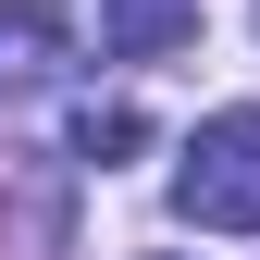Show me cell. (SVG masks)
<instances>
[{"label":"cell","mask_w":260,"mask_h":260,"mask_svg":"<svg viewBox=\"0 0 260 260\" xmlns=\"http://www.w3.org/2000/svg\"><path fill=\"white\" fill-rule=\"evenodd\" d=\"M137 137H149V124L124 112V100H87V112H75V149H87V161H100V149H137Z\"/></svg>","instance_id":"4"},{"label":"cell","mask_w":260,"mask_h":260,"mask_svg":"<svg viewBox=\"0 0 260 260\" xmlns=\"http://www.w3.org/2000/svg\"><path fill=\"white\" fill-rule=\"evenodd\" d=\"M174 211L211 236H260V112H211L174 161Z\"/></svg>","instance_id":"1"},{"label":"cell","mask_w":260,"mask_h":260,"mask_svg":"<svg viewBox=\"0 0 260 260\" xmlns=\"http://www.w3.org/2000/svg\"><path fill=\"white\" fill-rule=\"evenodd\" d=\"M199 38V0H100V50L112 62H161Z\"/></svg>","instance_id":"3"},{"label":"cell","mask_w":260,"mask_h":260,"mask_svg":"<svg viewBox=\"0 0 260 260\" xmlns=\"http://www.w3.org/2000/svg\"><path fill=\"white\" fill-rule=\"evenodd\" d=\"M62 50H75V13H62V0H0V100L50 87Z\"/></svg>","instance_id":"2"}]
</instances>
